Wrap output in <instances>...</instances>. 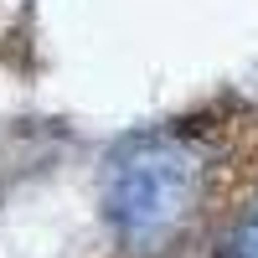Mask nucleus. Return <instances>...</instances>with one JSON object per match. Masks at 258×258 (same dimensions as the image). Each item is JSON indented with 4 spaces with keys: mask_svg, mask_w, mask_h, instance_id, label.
Here are the masks:
<instances>
[{
    "mask_svg": "<svg viewBox=\"0 0 258 258\" xmlns=\"http://www.w3.org/2000/svg\"><path fill=\"white\" fill-rule=\"evenodd\" d=\"M202 202V155L176 135H140L109 160L103 212L129 248H155L181 232Z\"/></svg>",
    "mask_w": 258,
    "mask_h": 258,
    "instance_id": "f257e3e1",
    "label": "nucleus"
},
{
    "mask_svg": "<svg viewBox=\"0 0 258 258\" xmlns=\"http://www.w3.org/2000/svg\"><path fill=\"white\" fill-rule=\"evenodd\" d=\"M217 258H258V202L227 227V238H222Z\"/></svg>",
    "mask_w": 258,
    "mask_h": 258,
    "instance_id": "f03ea898",
    "label": "nucleus"
}]
</instances>
